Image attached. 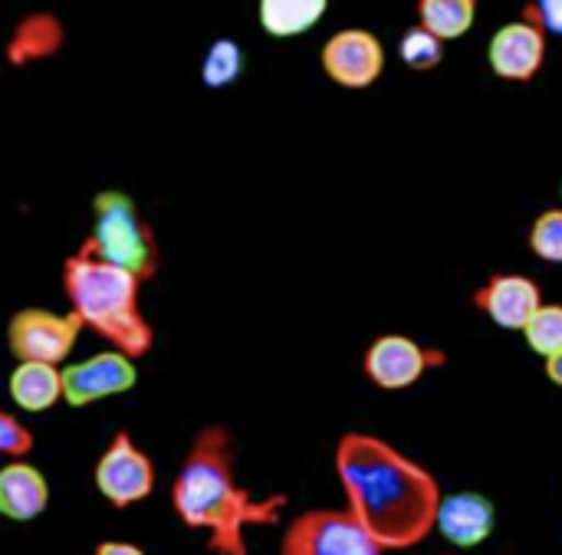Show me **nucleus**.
I'll return each instance as SVG.
<instances>
[{
	"label": "nucleus",
	"mask_w": 562,
	"mask_h": 555,
	"mask_svg": "<svg viewBox=\"0 0 562 555\" xmlns=\"http://www.w3.org/2000/svg\"><path fill=\"white\" fill-rule=\"evenodd\" d=\"M333 467L346 510L385 553L415 550L438 530V510L445 500L438 477L389 441L349 431L336 444Z\"/></svg>",
	"instance_id": "obj_1"
},
{
	"label": "nucleus",
	"mask_w": 562,
	"mask_h": 555,
	"mask_svg": "<svg viewBox=\"0 0 562 555\" xmlns=\"http://www.w3.org/2000/svg\"><path fill=\"white\" fill-rule=\"evenodd\" d=\"M286 507L283 494L254 500L237 484L234 438L221 424H207L194 434L175 480L171 510L184 530L204 533L214 555H247V530L273 526Z\"/></svg>",
	"instance_id": "obj_2"
},
{
	"label": "nucleus",
	"mask_w": 562,
	"mask_h": 555,
	"mask_svg": "<svg viewBox=\"0 0 562 555\" xmlns=\"http://www.w3.org/2000/svg\"><path fill=\"white\" fill-rule=\"evenodd\" d=\"M63 293L69 313L128 359H145L155 329L142 313V280L99 260L86 243L63 263Z\"/></svg>",
	"instance_id": "obj_3"
},
{
	"label": "nucleus",
	"mask_w": 562,
	"mask_h": 555,
	"mask_svg": "<svg viewBox=\"0 0 562 555\" xmlns=\"http://www.w3.org/2000/svg\"><path fill=\"white\" fill-rule=\"evenodd\" d=\"M99 260L148 283L158 273V240L125 191H99L92 197V230L82 240Z\"/></svg>",
	"instance_id": "obj_4"
},
{
	"label": "nucleus",
	"mask_w": 562,
	"mask_h": 555,
	"mask_svg": "<svg viewBox=\"0 0 562 555\" xmlns=\"http://www.w3.org/2000/svg\"><path fill=\"white\" fill-rule=\"evenodd\" d=\"M280 555H385V550L346 507H319L290 520Z\"/></svg>",
	"instance_id": "obj_5"
},
{
	"label": "nucleus",
	"mask_w": 562,
	"mask_h": 555,
	"mask_svg": "<svg viewBox=\"0 0 562 555\" xmlns=\"http://www.w3.org/2000/svg\"><path fill=\"white\" fill-rule=\"evenodd\" d=\"M92 484L112 510H128L155 494V464L128 431H115L95 461Z\"/></svg>",
	"instance_id": "obj_6"
},
{
	"label": "nucleus",
	"mask_w": 562,
	"mask_h": 555,
	"mask_svg": "<svg viewBox=\"0 0 562 555\" xmlns=\"http://www.w3.org/2000/svg\"><path fill=\"white\" fill-rule=\"evenodd\" d=\"M86 326L72 313H49L40 306L13 313L7 326V346L16 362H40V365H59L69 359L79 332Z\"/></svg>",
	"instance_id": "obj_7"
},
{
	"label": "nucleus",
	"mask_w": 562,
	"mask_h": 555,
	"mask_svg": "<svg viewBox=\"0 0 562 555\" xmlns=\"http://www.w3.org/2000/svg\"><path fill=\"white\" fill-rule=\"evenodd\" d=\"M445 362L441 349H428L408 336H379L366 352V375L382 392H405Z\"/></svg>",
	"instance_id": "obj_8"
},
{
	"label": "nucleus",
	"mask_w": 562,
	"mask_h": 555,
	"mask_svg": "<svg viewBox=\"0 0 562 555\" xmlns=\"http://www.w3.org/2000/svg\"><path fill=\"white\" fill-rule=\"evenodd\" d=\"M135 382H138L135 359H128L119 349H109L63 369V401L72 408H86L132 392Z\"/></svg>",
	"instance_id": "obj_9"
},
{
	"label": "nucleus",
	"mask_w": 562,
	"mask_h": 555,
	"mask_svg": "<svg viewBox=\"0 0 562 555\" xmlns=\"http://www.w3.org/2000/svg\"><path fill=\"white\" fill-rule=\"evenodd\" d=\"M323 72L346 89H369L385 69V46L369 30H339L323 46Z\"/></svg>",
	"instance_id": "obj_10"
},
{
	"label": "nucleus",
	"mask_w": 562,
	"mask_h": 555,
	"mask_svg": "<svg viewBox=\"0 0 562 555\" xmlns=\"http://www.w3.org/2000/svg\"><path fill=\"white\" fill-rule=\"evenodd\" d=\"M474 306L494 326L510 332H527L533 316L543 309V293L524 273H497L474 293Z\"/></svg>",
	"instance_id": "obj_11"
},
{
	"label": "nucleus",
	"mask_w": 562,
	"mask_h": 555,
	"mask_svg": "<svg viewBox=\"0 0 562 555\" xmlns=\"http://www.w3.org/2000/svg\"><path fill=\"white\" fill-rule=\"evenodd\" d=\"M543 59H547V33L524 16L517 23L501 26L491 36L487 63H491L497 79L530 82L543 69Z\"/></svg>",
	"instance_id": "obj_12"
},
{
	"label": "nucleus",
	"mask_w": 562,
	"mask_h": 555,
	"mask_svg": "<svg viewBox=\"0 0 562 555\" xmlns=\"http://www.w3.org/2000/svg\"><path fill=\"white\" fill-rule=\"evenodd\" d=\"M494 526H497L494 500L477 490H458L441 500L435 533H441V540H448L458 550H477L491 540Z\"/></svg>",
	"instance_id": "obj_13"
},
{
	"label": "nucleus",
	"mask_w": 562,
	"mask_h": 555,
	"mask_svg": "<svg viewBox=\"0 0 562 555\" xmlns=\"http://www.w3.org/2000/svg\"><path fill=\"white\" fill-rule=\"evenodd\" d=\"M49 507V484L46 477L26 464V461H10L0 471V513L10 523H33L43 517Z\"/></svg>",
	"instance_id": "obj_14"
},
{
	"label": "nucleus",
	"mask_w": 562,
	"mask_h": 555,
	"mask_svg": "<svg viewBox=\"0 0 562 555\" xmlns=\"http://www.w3.org/2000/svg\"><path fill=\"white\" fill-rule=\"evenodd\" d=\"M63 23L53 13H30L16 23V30L10 33L7 43V59L13 66H26V63H40L49 59L53 53H59L63 46Z\"/></svg>",
	"instance_id": "obj_15"
},
{
	"label": "nucleus",
	"mask_w": 562,
	"mask_h": 555,
	"mask_svg": "<svg viewBox=\"0 0 562 555\" xmlns=\"http://www.w3.org/2000/svg\"><path fill=\"white\" fill-rule=\"evenodd\" d=\"M10 398L20 411H49L56 401H63V372L56 365L20 362L10 375Z\"/></svg>",
	"instance_id": "obj_16"
},
{
	"label": "nucleus",
	"mask_w": 562,
	"mask_h": 555,
	"mask_svg": "<svg viewBox=\"0 0 562 555\" xmlns=\"http://www.w3.org/2000/svg\"><path fill=\"white\" fill-rule=\"evenodd\" d=\"M326 13V0H263L260 3V26L270 36H300L313 30Z\"/></svg>",
	"instance_id": "obj_17"
},
{
	"label": "nucleus",
	"mask_w": 562,
	"mask_h": 555,
	"mask_svg": "<svg viewBox=\"0 0 562 555\" xmlns=\"http://www.w3.org/2000/svg\"><path fill=\"white\" fill-rule=\"evenodd\" d=\"M418 16H422V26L445 43V39L464 36L474 26L477 3L474 0H422Z\"/></svg>",
	"instance_id": "obj_18"
},
{
	"label": "nucleus",
	"mask_w": 562,
	"mask_h": 555,
	"mask_svg": "<svg viewBox=\"0 0 562 555\" xmlns=\"http://www.w3.org/2000/svg\"><path fill=\"white\" fill-rule=\"evenodd\" d=\"M240 72H244V49H240V43H234L227 36L214 39L207 56H204V66H201V82L207 89H224V86L237 82Z\"/></svg>",
	"instance_id": "obj_19"
},
{
	"label": "nucleus",
	"mask_w": 562,
	"mask_h": 555,
	"mask_svg": "<svg viewBox=\"0 0 562 555\" xmlns=\"http://www.w3.org/2000/svg\"><path fill=\"white\" fill-rule=\"evenodd\" d=\"M527 346L543 359L553 362L562 355V306L560 303H543V309L533 316L527 326Z\"/></svg>",
	"instance_id": "obj_20"
},
{
	"label": "nucleus",
	"mask_w": 562,
	"mask_h": 555,
	"mask_svg": "<svg viewBox=\"0 0 562 555\" xmlns=\"http://www.w3.org/2000/svg\"><path fill=\"white\" fill-rule=\"evenodd\" d=\"M398 53H402V59H405L408 69L428 72V69L441 66V59H445V43L418 23V26H412V30L402 36Z\"/></svg>",
	"instance_id": "obj_21"
},
{
	"label": "nucleus",
	"mask_w": 562,
	"mask_h": 555,
	"mask_svg": "<svg viewBox=\"0 0 562 555\" xmlns=\"http://www.w3.org/2000/svg\"><path fill=\"white\" fill-rule=\"evenodd\" d=\"M530 250L547 260V263H562V207L543 211L533 227H530Z\"/></svg>",
	"instance_id": "obj_22"
},
{
	"label": "nucleus",
	"mask_w": 562,
	"mask_h": 555,
	"mask_svg": "<svg viewBox=\"0 0 562 555\" xmlns=\"http://www.w3.org/2000/svg\"><path fill=\"white\" fill-rule=\"evenodd\" d=\"M33 451V431L16 415H0V454L20 461Z\"/></svg>",
	"instance_id": "obj_23"
},
{
	"label": "nucleus",
	"mask_w": 562,
	"mask_h": 555,
	"mask_svg": "<svg viewBox=\"0 0 562 555\" xmlns=\"http://www.w3.org/2000/svg\"><path fill=\"white\" fill-rule=\"evenodd\" d=\"M524 20L540 26L547 36H562V0H537L524 7Z\"/></svg>",
	"instance_id": "obj_24"
},
{
	"label": "nucleus",
	"mask_w": 562,
	"mask_h": 555,
	"mask_svg": "<svg viewBox=\"0 0 562 555\" xmlns=\"http://www.w3.org/2000/svg\"><path fill=\"white\" fill-rule=\"evenodd\" d=\"M92 555H145V550L128 540H102V543H95Z\"/></svg>",
	"instance_id": "obj_25"
},
{
	"label": "nucleus",
	"mask_w": 562,
	"mask_h": 555,
	"mask_svg": "<svg viewBox=\"0 0 562 555\" xmlns=\"http://www.w3.org/2000/svg\"><path fill=\"white\" fill-rule=\"evenodd\" d=\"M547 378L562 388V355L560 359H553V362H547Z\"/></svg>",
	"instance_id": "obj_26"
}]
</instances>
